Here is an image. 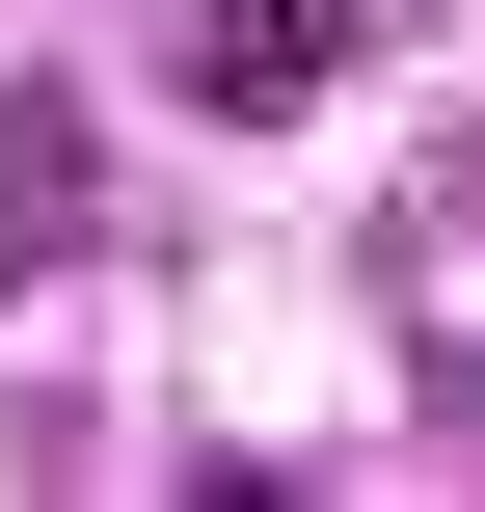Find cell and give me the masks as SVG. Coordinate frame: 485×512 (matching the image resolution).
<instances>
[{
	"label": "cell",
	"instance_id": "1",
	"mask_svg": "<svg viewBox=\"0 0 485 512\" xmlns=\"http://www.w3.org/2000/svg\"><path fill=\"white\" fill-rule=\"evenodd\" d=\"M0 243H27V270H81V81H27V108H0Z\"/></svg>",
	"mask_w": 485,
	"mask_h": 512
},
{
	"label": "cell",
	"instance_id": "2",
	"mask_svg": "<svg viewBox=\"0 0 485 512\" xmlns=\"http://www.w3.org/2000/svg\"><path fill=\"white\" fill-rule=\"evenodd\" d=\"M324 27H378V0H216V27H189V81H216V108H297V81H324Z\"/></svg>",
	"mask_w": 485,
	"mask_h": 512
}]
</instances>
